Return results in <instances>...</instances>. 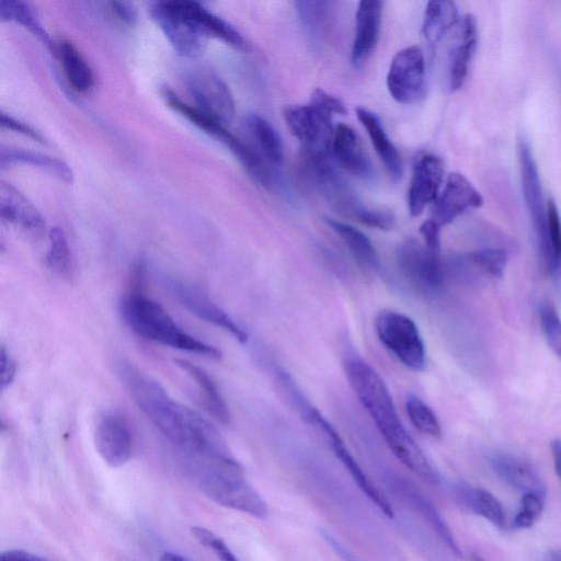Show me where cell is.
Here are the masks:
<instances>
[{
  "mask_svg": "<svg viewBox=\"0 0 561 561\" xmlns=\"http://www.w3.org/2000/svg\"><path fill=\"white\" fill-rule=\"evenodd\" d=\"M116 374L138 409L178 449L195 459H233L219 432L196 411L174 400L152 377L119 359Z\"/></svg>",
  "mask_w": 561,
  "mask_h": 561,
  "instance_id": "6da1fadb",
  "label": "cell"
},
{
  "mask_svg": "<svg viewBox=\"0 0 561 561\" xmlns=\"http://www.w3.org/2000/svg\"><path fill=\"white\" fill-rule=\"evenodd\" d=\"M345 371L356 397L393 455L421 479L438 484V471L403 426L380 375L359 357L348 358Z\"/></svg>",
  "mask_w": 561,
  "mask_h": 561,
  "instance_id": "7a4b0ae2",
  "label": "cell"
},
{
  "mask_svg": "<svg viewBox=\"0 0 561 561\" xmlns=\"http://www.w3.org/2000/svg\"><path fill=\"white\" fill-rule=\"evenodd\" d=\"M134 272L133 284L118 305L124 323L142 339L209 358H220L218 348L182 330L160 304L145 294L141 288L144 265H136Z\"/></svg>",
  "mask_w": 561,
  "mask_h": 561,
  "instance_id": "3957f363",
  "label": "cell"
},
{
  "mask_svg": "<svg viewBox=\"0 0 561 561\" xmlns=\"http://www.w3.org/2000/svg\"><path fill=\"white\" fill-rule=\"evenodd\" d=\"M196 478L201 491L217 504L242 512L255 518H265L268 506L261 494L248 482L238 460L195 459Z\"/></svg>",
  "mask_w": 561,
  "mask_h": 561,
  "instance_id": "277c9868",
  "label": "cell"
},
{
  "mask_svg": "<svg viewBox=\"0 0 561 561\" xmlns=\"http://www.w3.org/2000/svg\"><path fill=\"white\" fill-rule=\"evenodd\" d=\"M168 105L197 128L222 142L240 161L243 168L263 185H270L273 180L272 169L263 161L252 146L243 142L231 134L226 125L205 115L192 104L182 101L173 92L165 90L163 93Z\"/></svg>",
  "mask_w": 561,
  "mask_h": 561,
  "instance_id": "5b68a950",
  "label": "cell"
},
{
  "mask_svg": "<svg viewBox=\"0 0 561 561\" xmlns=\"http://www.w3.org/2000/svg\"><path fill=\"white\" fill-rule=\"evenodd\" d=\"M382 345L407 368L421 371L426 365L423 339L414 321L398 311L382 310L375 321Z\"/></svg>",
  "mask_w": 561,
  "mask_h": 561,
  "instance_id": "8992f818",
  "label": "cell"
},
{
  "mask_svg": "<svg viewBox=\"0 0 561 561\" xmlns=\"http://www.w3.org/2000/svg\"><path fill=\"white\" fill-rule=\"evenodd\" d=\"M397 264L401 275L420 294L435 295L445 284L446 271L440 255L431 253L413 239L399 245Z\"/></svg>",
  "mask_w": 561,
  "mask_h": 561,
  "instance_id": "52a82bcc",
  "label": "cell"
},
{
  "mask_svg": "<svg viewBox=\"0 0 561 561\" xmlns=\"http://www.w3.org/2000/svg\"><path fill=\"white\" fill-rule=\"evenodd\" d=\"M161 282L170 295L191 313L225 330L239 343H247V332L198 287L168 275L162 276Z\"/></svg>",
  "mask_w": 561,
  "mask_h": 561,
  "instance_id": "ba28073f",
  "label": "cell"
},
{
  "mask_svg": "<svg viewBox=\"0 0 561 561\" xmlns=\"http://www.w3.org/2000/svg\"><path fill=\"white\" fill-rule=\"evenodd\" d=\"M387 87L399 103L419 102L425 92V61L420 47L409 46L392 58L387 75Z\"/></svg>",
  "mask_w": 561,
  "mask_h": 561,
  "instance_id": "9c48e42d",
  "label": "cell"
},
{
  "mask_svg": "<svg viewBox=\"0 0 561 561\" xmlns=\"http://www.w3.org/2000/svg\"><path fill=\"white\" fill-rule=\"evenodd\" d=\"M306 417L323 434L333 454L347 470L358 489L385 516L392 518L393 510L390 502L360 468L335 428L313 408L307 409Z\"/></svg>",
  "mask_w": 561,
  "mask_h": 561,
  "instance_id": "30bf717a",
  "label": "cell"
},
{
  "mask_svg": "<svg viewBox=\"0 0 561 561\" xmlns=\"http://www.w3.org/2000/svg\"><path fill=\"white\" fill-rule=\"evenodd\" d=\"M291 134L298 138L309 153L329 152L334 130L332 115L317 105H289L283 112Z\"/></svg>",
  "mask_w": 561,
  "mask_h": 561,
  "instance_id": "8fae6325",
  "label": "cell"
},
{
  "mask_svg": "<svg viewBox=\"0 0 561 561\" xmlns=\"http://www.w3.org/2000/svg\"><path fill=\"white\" fill-rule=\"evenodd\" d=\"M187 89L194 107L224 125L231 123L236 113L234 101L229 87L215 72H192L187 79Z\"/></svg>",
  "mask_w": 561,
  "mask_h": 561,
  "instance_id": "7c38bea8",
  "label": "cell"
},
{
  "mask_svg": "<svg viewBox=\"0 0 561 561\" xmlns=\"http://www.w3.org/2000/svg\"><path fill=\"white\" fill-rule=\"evenodd\" d=\"M150 14L174 49L185 57H197L206 48L208 37L170 1H158Z\"/></svg>",
  "mask_w": 561,
  "mask_h": 561,
  "instance_id": "4fadbf2b",
  "label": "cell"
},
{
  "mask_svg": "<svg viewBox=\"0 0 561 561\" xmlns=\"http://www.w3.org/2000/svg\"><path fill=\"white\" fill-rule=\"evenodd\" d=\"M93 442L110 467L124 466L133 454V435L126 419L116 412L102 413L94 425Z\"/></svg>",
  "mask_w": 561,
  "mask_h": 561,
  "instance_id": "5bb4252c",
  "label": "cell"
},
{
  "mask_svg": "<svg viewBox=\"0 0 561 561\" xmlns=\"http://www.w3.org/2000/svg\"><path fill=\"white\" fill-rule=\"evenodd\" d=\"M482 204L483 197L473 184L463 174L451 172L446 179L443 192L433 203L431 219L442 227Z\"/></svg>",
  "mask_w": 561,
  "mask_h": 561,
  "instance_id": "9a60e30c",
  "label": "cell"
},
{
  "mask_svg": "<svg viewBox=\"0 0 561 561\" xmlns=\"http://www.w3.org/2000/svg\"><path fill=\"white\" fill-rule=\"evenodd\" d=\"M518 157L523 196L540 248L547 229V203L536 159L525 138L518 141Z\"/></svg>",
  "mask_w": 561,
  "mask_h": 561,
  "instance_id": "2e32d148",
  "label": "cell"
},
{
  "mask_svg": "<svg viewBox=\"0 0 561 561\" xmlns=\"http://www.w3.org/2000/svg\"><path fill=\"white\" fill-rule=\"evenodd\" d=\"M443 178L444 163L439 157L424 153L416 159L408 192L411 216L416 217L421 215L428 204L435 202Z\"/></svg>",
  "mask_w": 561,
  "mask_h": 561,
  "instance_id": "e0dca14e",
  "label": "cell"
},
{
  "mask_svg": "<svg viewBox=\"0 0 561 561\" xmlns=\"http://www.w3.org/2000/svg\"><path fill=\"white\" fill-rule=\"evenodd\" d=\"M1 218L27 236L39 239L46 231V224L38 209L10 183L0 184Z\"/></svg>",
  "mask_w": 561,
  "mask_h": 561,
  "instance_id": "ac0fdd59",
  "label": "cell"
},
{
  "mask_svg": "<svg viewBox=\"0 0 561 561\" xmlns=\"http://www.w3.org/2000/svg\"><path fill=\"white\" fill-rule=\"evenodd\" d=\"M381 14V1L363 0L359 2L351 50V60L354 65L363 64L375 50L379 39Z\"/></svg>",
  "mask_w": 561,
  "mask_h": 561,
  "instance_id": "d6986e66",
  "label": "cell"
},
{
  "mask_svg": "<svg viewBox=\"0 0 561 561\" xmlns=\"http://www.w3.org/2000/svg\"><path fill=\"white\" fill-rule=\"evenodd\" d=\"M478 38L476 19L466 14L457 23L456 35L449 55V88L455 91L463 84Z\"/></svg>",
  "mask_w": 561,
  "mask_h": 561,
  "instance_id": "ffe728a7",
  "label": "cell"
},
{
  "mask_svg": "<svg viewBox=\"0 0 561 561\" xmlns=\"http://www.w3.org/2000/svg\"><path fill=\"white\" fill-rule=\"evenodd\" d=\"M489 463L501 481L520 492L522 495L526 493L546 495L542 479L524 459L507 454H495L490 457Z\"/></svg>",
  "mask_w": 561,
  "mask_h": 561,
  "instance_id": "44dd1931",
  "label": "cell"
},
{
  "mask_svg": "<svg viewBox=\"0 0 561 561\" xmlns=\"http://www.w3.org/2000/svg\"><path fill=\"white\" fill-rule=\"evenodd\" d=\"M172 2L208 38H218L239 49L247 46L243 36L231 24L204 8L201 3L191 0H172Z\"/></svg>",
  "mask_w": 561,
  "mask_h": 561,
  "instance_id": "7402d4cb",
  "label": "cell"
},
{
  "mask_svg": "<svg viewBox=\"0 0 561 561\" xmlns=\"http://www.w3.org/2000/svg\"><path fill=\"white\" fill-rule=\"evenodd\" d=\"M333 154L345 170L362 179L373 175V164L366 154L357 133L345 124H339L332 139Z\"/></svg>",
  "mask_w": 561,
  "mask_h": 561,
  "instance_id": "603a6c76",
  "label": "cell"
},
{
  "mask_svg": "<svg viewBox=\"0 0 561 561\" xmlns=\"http://www.w3.org/2000/svg\"><path fill=\"white\" fill-rule=\"evenodd\" d=\"M245 128L253 141V148L272 168H280L284 162V145L278 131L259 114H248L244 119Z\"/></svg>",
  "mask_w": 561,
  "mask_h": 561,
  "instance_id": "cb8c5ba5",
  "label": "cell"
},
{
  "mask_svg": "<svg viewBox=\"0 0 561 561\" xmlns=\"http://www.w3.org/2000/svg\"><path fill=\"white\" fill-rule=\"evenodd\" d=\"M53 50L60 61L68 84L79 93L89 92L94 84V75L75 44L68 39H59L54 43Z\"/></svg>",
  "mask_w": 561,
  "mask_h": 561,
  "instance_id": "d4e9b609",
  "label": "cell"
},
{
  "mask_svg": "<svg viewBox=\"0 0 561 561\" xmlns=\"http://www.w3.org/2000/svg\"><path fill=\"white\" fill-rule=\"evenodd\" d=\"M356 115L362 125L365 127L375 151L382 161L390 176L397 181L402 174V163L397 148L389 139L380 119L364 107L356 108Z\"/></svg>",
  "mask_w": 561,
  "mask_h": 561,
  "instance_id": "484cf974",
  "label": "cell"
},
{
  "mask_svg": "<svg viewBox=\"0 0 561 561\" xmlns=\"http://www.w3.org/2000/svg\"><path fill=\"white\" fill-rule=\"evenodd\" d=\"M397 492L424 518L440 541L444 542V545L454 554L461 556V550L455 540L451 530L442 518L436 507L426 497H424V495L407 482H398Z\"/></svg>",
  "mask_w": 561,
  "mask_h": 561,
  "instance_id": "4316f807",
  "label": "cell"
},
{
  "mask_svg": "<svg viewBox=\"0 0 561 561\" xmlns=\"http://www.w3.org/2000/svg\"><path fill=\"white\" fill-rule=\"evenodd\" d=\"M327 225L340 237L357 264L367 272L380 267L378 253L370 239L354 226L334 218H325Z\"/></svg>",
  "mask_w": 561,
  "mask_h": 561,
  "instance_id": "83f0119b",
  "label": "cell"
},
{
  "mask_svg": "<svg viewBox=\"0 0 561 561\" xmlns=\"http://www.w3.org/2000/svg\"><path fill=\"white\" fill-rule=\"evenodd\" d=\"M15 164L33 165L66 183L73 181L72 170L62 160L23 148L2 146L0 150L1 168Z\"/></svg>",
  "mask_w": 561,
  "mask_h": 561,
  "instance_id": "f1b7e54d",
  "label": "cell"
},
{
  "mask_svg": "<svg viewBox=\"0 0 561 561\" xmlns=\"http://www.w3.org/2000/svg\"><path fill=\"white\" fill-rule=\"evenodd\" d=\"M455 492L459 501L473 514L483 517L497 528L505 526V511L492 493L485 489L466 484L457 485Z\"/></svg>",
  "mask_w": 561,
  "mask_h": 561,
  "instance_id": "f546056e",
  "label": "cell"
},
{
  "mask_svg": "<svg viewBox=\"0 0 561 561\" xmlns=\"http://www.w3.org/2000/svg\"><path fill=\"white\" fill-rule=\"evenodd\" d=\"M175 363L197 385L203 393L206 408L213 417L222 424H227L230 419L227 403L208 373L202 367L184 359H176Z\"/></svg>",
  "mask_w": 561,
  "mask_h": 561,
  "instance_id": "4dcf8cb0",
  "label": "cell"
},
{
  "mask_svg": "<svg viewBox=\"0 0 561 561\" xmlns=\"http://www.w3.org/2000/svg\"><path fill=\"white\" fill-rule=\"evenodd\" d=\"M458 22L459 16L455 2L449 0L430 1L424 12L423 36L428 43L436 44Z\"/></svg>",
  "mask_w": 561,
  "mask_h": 561,
  "instance_id": "1f68e13d",
  "label": "cell"
},
{
  "mask_svg": "<svg viewBox=\"0 0 561 561\" xmlns=\"http://www.w3.org/2000/svg\"><path fill=\"white\" fill-rule=\"evenodd\" d=\"M539 249L547 271L558 275L561 271V217L551 198L547 202V229Z\"/></svg>",
  "mask_w": 561,
  "mask_h": 561,
  "instance_id": "d6a6232c",
  "label": "cell"
},
{
  "mask_svg": "<svg viewBox=\"0 0 561 561\" xmlns=\"http://www.w3.org/2000/svg\"><path fill=\"white\" fill-rule=\"evenodd\" d=\"M48 250L45 257L46 266L56 275L71 279L75 275V261L62 229L54 227L48 232Z\"/></svg>",
  "mask_w": 561,
  "mask_h": 561,
  "instance_id": "836d02e7",
  "label": "cell"
},
{
  "mask_svg": "<svg viewBox=\"0 0 561 561\" xmlns=\"http://www.w3.org/2000/svg\"><path fill=\"white\" fill-rule=\"evenodd\" d=\"M0 20L2 22L14 21L27 28L48 47L54 46V43H51L49 35L42 26L35 11L25 2L14 0L1 1Z\"/></svg>",
  "mask_w": 561,
  "mask_h": 561,
  "instance_id": "e575fe53",
  "label": "cell"
},
{
  "mask_svg": "<svg viewBox=\"0 0 561 561\" xmlns=\"http://www.w3.org/2000/svg\"><path fill=\"white\" fill-rule=\"evenodd\" d=\"M465 262L490 277L500 278L504 274L507 255L504 249L486 248L467 254Z\"/></svg>",
  "mask_w": 561,
  "mask_h": 561,
  "instance_id": "d590c367",
  "label": "cell"
},
{
  "mask_svg": "<svg viewBox=\"0 0 561 561\" xmlns=\"http://www.w3.org/2000/svg\"><path fill=\"white\" fill-rule=\"evenodd\" d=\"M405 408L411 423L417 431L431 437H440V424L433 410L425 402L412 396L407 400Z\"/></svg>",
  "mask_w": 561,
  "mask_h": 561,
  "instance_id": "8d00e7d4",
  "label": "cell"
},
{
  "mask_svg": "<svg viewBox=\"0 0 561 561\" xmlns=\"http://www.w3.org/2000/svg\"><path fill=\"white\" fill-rule=\"evenodd\" d=\"M332 2L330 1H298L297 11L304 26L312 36L319 37L327 28Z\"/></svg>",
  "mask_w": 561,
  "mask_h": 561,
  "instance_id": "74e56055",
  "label": "cell"
},
{
  "mask_svg": "<svg viewBox=\"0 0 561 561\" xmlns=\"http://www.w3.org/2000/svg\"><path fill=\"white\" fill-rule=\"evenodd\" d=\"M545 506V496L536 493L522 495L519 510L513 518V527L526 529L531 527L541 515Z\"/></svg>",
  "mask_w": 561,
  "mask_h": 561,
  "instance_id": "f35d334b",
  "label": "cell"
},
{
  "mask_svg": "<svg viewBox=\"0 0 561 561\" xmlns=\"http://www.w3.org/2000/svg\"><path fill=\"white\" fill-rule=\"evenodd\" d=\"M539 319L548 345L561 359V319L558 312L551 305L545 304L540 308Z\"/></svg>",
  "mask_w": 561,
  "mask_h": 561,
  "instance_id": "ab89813d",
  "label": "cell"
},
{
  "mask_svg": "<svg viewBox=\"0 0 561 561\" xmlns=\"http://www.w3.org/2000/svg\"><path fill=\"white\" fill-rule=\"evenodd\" d=\"M192 535L202 546L211 550L220 561H240L227 543L209 529L193 527Z\"/></svg>",
  "mask_w": 561,
  "mask_h": 561,
  "instance_id": "60d3db41",
  "label": "cell"
},
{
  "mask_svg": "<svg viewBox=\"0 0 561 561\" xmlns=\"http://www.w3.org/2000/svg\"><path fill=\"white\" fill-rule=\"evenodd\" d=\"M310 103L317 105L323 111L333 114L344 115L346 113V108L344 103L334 95L325 92L324 90L318 88L312 92Z\"/></svg>",
  "mask_w": 561,
  "mask_h": 561,
  "instance_id": "b9f144b4",
  "label": "cell"
},
{
  "mask_svg": "<svg viewBox=\"0 0 561 561\" xmlns=\"http://www.w3.org/2000/svg\"><path fill=\"white\" fill-rule=\"evenodd\" d=\"M420 232L424 239L426 250L440 255V226L428 219L421 225Z\"/></svg>",
  "mask_w": 561,
  "mask_h": 561,
  "instance_id": "7bdbcfd3",
  "label": "cell"
},
{
  "mask_svg": "<svg viewBox=\"0 0 561 561\" xmlns=\"http://www.w3.org/2000/svg\"><path fill=\"white\" fill-rule=\"evenodd\" d=\"M1 126L3 128L11 129L19 134L27 136L36 141L45 142L43 136L35 129H33L31 126L4 113H1Z\"/></svg>",
  "mask_w": 561,
  "mask_h": 561,
  "instance_id": "ee69618b",
  "label": "cell"
},
{
  "mask_svg": "<svg viewBox=\"0 0 561 561\" xmlns=\"http://www.w3.org/2000/svg\"><path fill=\"white\" fill-rule=\"evenodd\" d=\"M0 363H1V376L0 383L1 389L4 390L9 387L16 375V363L10 353L2 346L0 352Z\"/></svg>",
  "mask_w": 561,
  "mask_h": 561,
  "instance_id": "f6af8a7d",
  "label": "cell"
},
{
  "mask_svg": "<svg viewBox=\"0 0 561 561\" xmlns=\"http://www.w3.org/2000/svg\"><path fill=\"white\" fill-rule=\"evenodd\" d=\"M112 13L122 22L133 25L137 19L135 8L128 2L112 1L110 2Z\"/></svg>",
  "mask_w": 561,
  "mask_h": 561,
  "instance_id": "bcb514c9",
  "label": "cell"
},
{
  "mask_svg": "<svg viewBox=\"0 0 561 561\" xmlns=\"http://www.w3.org/2000/svg\"><path fill=\"white\" fill-rule=\"evenodd\" d=\"M0 561H48L39 556L33 554L28 551L11 549L3 551Z\"/></svg>",
  "mask_w": 561,
  "mask_h": 561,
  "instance_id": "7dc6e473",
  "label": "cell"
},
{
  "mask_svg": "<svg viewBox=\"0 0 561 561\" xmlns=\"http://www.w3.org/2000/svg\"><path fill=\"white\" fill-rule=\"evenodd\" d=\"M321 536L343 561H358L335 537L321 530Z\"/></svg>",
  "mask_w": 561,
  "mask_h": 561,
  "instance_id": "c3c4849f",
  "label": "cell"
},
{
  "mask_svg": "<svg viewBox=\"0 0 561 561\" xmlns=\"http://www.w3.org/2000/svg\"><path fill=\"white\" fill-rule=\"evenodd\" d=\"M554 471L561 480V440L553 439L550 444Z\"/></svg>",
  "mask_w": 561,
  "mask_h": 561,
  "instance_id": "681fc988",
  "label": "cell"
},
{
  "mask_svg": "<svg viewBox=\"0 0 561 561\" xmlns=\"http://www.w3.org/2000/svg\"><path fill=\"white\" fill-rule=\"evenodd\" d=\"M158 561H190L186 558L182 557L181 554L174 553V552H163Z\"/></svg>",
  "mask_w": 561,
  "mask_h": 561,
  "instance_id": "f907efd6",
  "label": "cell"
},
{
  "mask_svg": "<svg viewBox=\"0 0 561 561\" xmlns=\"http://www.w3.org/2000/svg\"><path fill=\"white\" fill-rule=\"evenodd\" d=\"M471 561H484L480 556L478 554H472L471 556Z\"/></svg>",
  "mask_w": 561,
  "mask_h": 561,
  "instance_id": "816d5d0a",
  "label": "cell"
}]
</instances>
